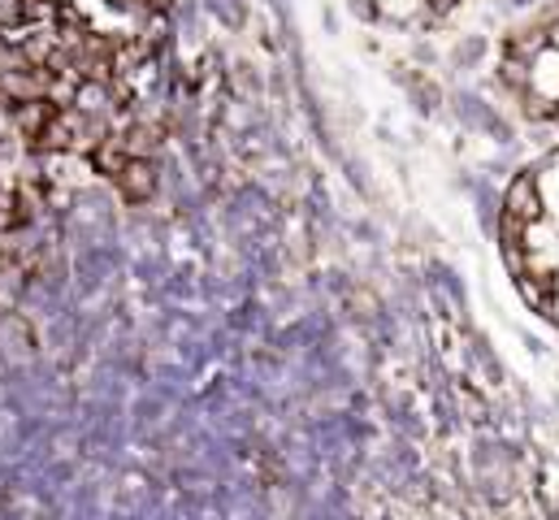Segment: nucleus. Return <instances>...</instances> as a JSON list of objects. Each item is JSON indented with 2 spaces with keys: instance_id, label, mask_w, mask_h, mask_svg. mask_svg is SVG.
Wrapping results in <instances>:
<instances>
[{
  "instance_id": "nucleus-1",
  "label": "nucleus",
  "mask_w": 559,
  "mask_h": 520,
  "mask_svg": "<svg viewBox=\"0 0 559 520\" xmlns=\"http://www.w3.org/2000/svg\"><path fill=\"white\" fill-rule=\"evenodd\" d=\"M521 101H525L530 118H551L559 109V52L551 44H543L530 57V79H525Z\"/></svg>"
},
{
  "instance_id": "nucleus-2",
  "label": "nucleus",
  "mask_w": 559,
  "mask_h": 520,
  "mask_svg": "<svg viewBox=\"0 0 559 520\" xmlns=\"http://www.w3.org/2000/svg\"><path fill=\"white\" fill-rule=\"evenodd\" d=\"M503 213L521 226H534L547 217V204H543V187H538V174H516L508 196H503Z\"/></svg>"
},
{
  "instance_id": "nucleus-3",
  "label": "nucleus",
  "mask_w": 559,
  "mask_h": 520,
  "mask_svg": "<svg viewBox=\"0 0 559 520\" xmlns=\"http://www.w3.org/2000/svg\"><path fill=\"white\" fill-rule=\"evenodd\" d=\"M114 182L122 187V196H127V200H147V196L156 191V169H152V161H143V156H131Z\"/></svg>"
},
{
  "instance_id": "nucleus-4",
  "label": "nucleus",
  "mask_w": 559,
  "mask_h": 520,
  "mask_svg": "<svg viewBox=\"0 0 559 520\" xmlns=\"http://www.w3.org/2000/svg\"><path fill=\"white\" fill-rule=\"evenodd\" d=\"M373 13H378L382 22L413 26V22H420V17L433 13V4H429V0H373Z\"/></svg>"
},
{
  "instance_id": "nucleus-5",
  "label": "nucleus",
  "mask_w": 559,
  "mask_h": 520,
  "mask_svg": "<svg viewBox=\"0 0 559 520\" xmlns=\"http://www.w3.org/2000/svg\"><path fill=\"white\" fill-rule=\"evenodd\" d=\"M538 187H543V204H547V217L559 222V156L547 165V174H538Z\"/></svg>"
},
{
  "instance_id": "nucleus-6",
  "label": "nucleus",
  "mask_w": 559,
  "mask_h": 520,
  "mask_svg": "<svg viewBox=\"0 0 559 520\" xmlns=\"http://www.w3.org/2000/svg\"><path fill=\"white\" fill-rule=\"evenodd\" d=\"M547 44L559 52V13H551V17H547Z\"/></svg>"
}]
</instances>
